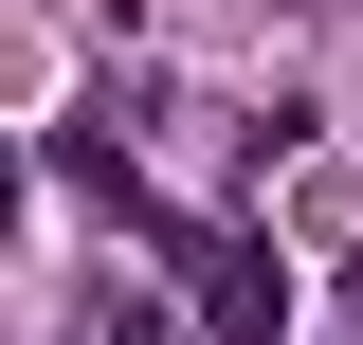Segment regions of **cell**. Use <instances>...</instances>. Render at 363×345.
Listing matches in <instances>:
<instances>
[{
    "instance_id": "6da1fadb",
    "label": "cell",
    "mask_w": 363,
    "mask_h": 345,
    "mask_svg": "<svg viewBox=\"0 0 363 345\" xmlns=\"http://www.w3.org/2000/svg\"><path fill=\"white\" fill-rule=\"evenodd\" d=\"M291 327V273H255V255H218V345H272Z\"/></svg>"
}]
</instances>
